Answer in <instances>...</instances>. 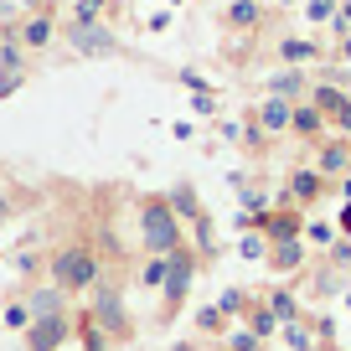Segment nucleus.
<instances>
[{"instance_id": "nucleus-1", "label": "nucleus", "mask_w": 351, "mask_h": 351, "mask_svg": "<svg viewBox=\"0 0 351 351\" xmlns=\"http://www.w3.org/2000/svg\"><path fill=\"white\" fill-rule=\"evenodd\" d=\"M104 279V253L93 243H62L47 258V285H57L62 295H88Z\"/></svg>"}, {"instance_id": "nucleus-2", "label": "nucleus", "mask_w": 351, "mask_h": 351, "mask_svg": "<svg viewBox=\"0 0 351 351\" xmlns=\"http://www.w3.org/2000/svg\"><path fill=\"white\" fill-rule=\"evenodd\" d=\"M181 243H186V222L171 212V202L145 197L140 202V248L150 253V258H171Z\"/></svg>"}, {"instance_id": "nucleus-3", "label": "nucleus", "mask_w": 351, "mask_h": 351, "mask_svg": "<svg viewBox=\"0 0 351 351\" xmlns=\"http://www.w3.org/2000/svg\"><path fill=\"white\" fill-rule=\"evenodd\" d=\"M88 295H93L88 315H93V326H99L104 336H109V341H130L134 336V320H130V310H124V289L114 285V279H99Z\"/></svg>"}, {"instance_id": "nucleus-4", "label": "nucleus", "mask_w": 351, "mask_h": 351, "mask_svg": "<svg viewBox=\"0 0 351 351\" xmlns=\"http://www.w3.org/2000/svg\"><path fill=\"white\" fill-rule=\"evenodd\" d=\"M197 269H202V253L191 248V243H181V248L165 258V315H176V310L186 305V295H191V279H197Z\"/></svg>"}, {"instance_id": "nucleus-5", "label": "nucleus", "mask_w": 351, "mask_h": 351, "mask_svg": "<svg viewBox=\"0 0 351 351\" xmlns=\"http://www.w3.org/2000/svg\"><path fill=\"white\" fill-rule=\"evenodd\" d=\"M26 351H62L67 341L77 336V310H57V315H36L32 326L21 330Z\"/></svg>"}, {"instance_id": "nucleus-6", "label": "nucleus", "mask_w": 351, "mask_h": 351, "mask_svg": "<svg viewBox=\"0 0 351 351\" xmlns=\"http://www.w3.org/2000/svg\"><path fill=\"white\" fill-rule=\"evenodd\" d=\"M67 47H73L77 57H119L124 47H119V36L109 32L104 21H67Z\"/></svg>"}, {"instance_id": "nucleus-7", "label": "nucleus", "mask_w": 351, "mask_h": 351, "mask_svg": "<svg viewBox=\"0 0 351 351\" xmlns=\"http://www.w3.org/2000/svg\"><path fill=\"white\" fill-rule=\"evenodd\" d=\"M258 232H263V243H285V238H300V232H305V217H300L295 207L258 212Z\"/></svg>"}, {"instance_id": "nucleus-8", "label": "nucleus", "mask_w": 351, "mask_h": 351, "mask_svg": "<svg viewBox=\"0 0 351 351\" xmlns=\"http://www.w3.org/2000/svg\"><path fill=\"white\" fill-rule=\"evenodd\" d=\"M320 181H326L320 171H295V176H289V191H285V202H279V207H295V212L315 207V197H320Z\"/></svg>"}, {"instance_id": "nucleus-9", "label": "nucleus", "mask_w": 351, "mask_h": 351, "mask_svg": "<svg viewBox=\"0 0 351 351\" xmlns=\"http://www.w3.org/2000/svg\"><path fill=\"white\" fill-rule=\"evenodd\" d=\"M310 93V77L300 73V67H285V73L269 77V99H285V104H300Z\"/></svg>"}, {"instance_id": "nucleus-10", "label": "nucleus", "mask_w": 351, "mask_h": 351, "mask_svg": "<svg viewBox=\"0 0 351 351\" xmlns=\"http://www.w3.org/2000/svg\"><path fill=\"white\" fill-rule=\"evenodd\" d=\"M289 119H295V104H285V99H263L258 114H253V124H258L263 134H285Z\"/></svg>"}, {"instance_id": "nucleus-11", "label": "nucleus", "mask_w": 351, "mask_h": 351, "mask_svg": "<svg viewBox=\"0 0 351 351\" xmlns=\"http://www.w3.org/2000/svg\"><path fill=\"white\" fill-rule=\"evenodd\" d=\"M165 202H171V212H176L181 222H186V228H191V222L202 217V212H207V207H202V197H197V186H191V181H176V186L165 191Z\"/></svg>"}, {"instance_id": "nucleus-12", "label": "nucleus", "mask_w": 351, "mask_h": 351, "mask_svg": "<svg viewBox=\"0 0 351 351\" xmlns=\"http://www.w3.org/2000/svg\"><path fill=\"white\" fill-rule=\"evenodd\" d=\"M315 171L320 176H341V181H346V176H351V145L346 140H326V145H320Z\"/></svg>"}, {"instance_id": "nucleus-13", "label": "nucleus", "mask_w": 351, "mask_h": 351, "mask_svg": "<svg viewBox=\"0 0 351 351\" xmlns=\"http://www.w3.org/2000/svg\"><path fill=\"white\" fill-rule=\"evenodd\" d=\"M263 258L274 263L279 274H295L300 263H305V238H285V243H269V253Z\"/></svg>"}, {"instance_id": "nucleus-14", "label": "nucleus", "mask_w": 351, "mask_h": 351, "mask_svg": "<svg viewBox=\"0 0 351 351\" xmlns=\"http://www.w3.org/2000/svg\"><path fill=\"white\" fill-rule=\"evenodd\" d=\"M26 310H32V320L36 315H57V310H67V295L57 285H36L32 295H26Z\"/></svg>"}, {"instance_id": "nucleus-15", "label": "nucleus", "mask_w": 351, "mask_h": 351, "mask_svg": "<svg viewBox=\"0 0 351 351\" xmlns=\"http://www.w3.org/2000/svg\"><path fill=\"white\" fill-rule=\"evenodd\" d=\"M222 21H228L232 32H253V26H263V5L258 0H232L228 11H222Z\"/></svg>"}, {"instance_id": "nucleus-16", "label": "nucleus", "mask_w": 351, "mask_h": 351, "mask_svg": "<svg viewBox=\"0 0 351 351\" xmlns=\"http://www.w3.org/2000/svg\"><path fill=\"white\" fill-rule=\"evenodd\" d=\"M16 42L26 47V52H42V47H52V16H32V21L21 26V32H16Z\"/></svg>"}, {"instance_id": "nucleus-17", "label": "nucleus", "mask_w": 351, "mask_h": 351, "mask_svg": "<svg viewBox=\"0 0 351 351\" xmlns=\"http://www.w3.org/2000/svg\"><path fill=\"white\" fill-rule=\"evenodd\" d=\"M289 130H295L300 140H320V134H326V114H320L315 104H295V119H289Z\"/></svg>"}, {"instance_id": "nucleus-18", "label": "nucleus", "mask_w": 351, "mask_h": 351, "mask_svg": "<svg viewBox=\"0 0 351 351\" xmlns=\"http://www.w3.org/2000/svg\"><path fill=\"white\" fill-rule=\"evenodd\" d=\"M279 57H285L289 67H300V62H315L320 47H315V42H305V36H285V42H279Z\"/></svg>"}, {"instance_id": "nucleus-19", "label": "nucleus", "mask_w": 351, "mask_h": 351, "mask_svg": "<svg viewBox=\"0 0 351 351\" xmlns=\"http://www.w3.org/2000/svg\"><path fill=\"white\" fill-rule=\"evenodd\" d=\"M269 310H274L279 326H289V320H305V315H300V300L289 295V289H269Z\"/></svg>"}, {"instance_id": "nucleus-20", "label": "nucleus", "mask_w": 351, "mask_h": 351, "mask_svg": "<svg viewBox=\"0 0 351 351\" xmlns=\"http://www.w3.org/2000/svg\"><path fill=\"white\" fill-rule=\"evenodd\" d=\"M243 320H248V330H253L258 341H269V336L279 330V320H274V310H269V305H253V310H248Z\"/></svg>"}, {"instance_id": "nucleus-21", "label": "nucleus", "mask_w": 351, "mask_h": 351, "mask_svg": "<svg viewBox=\"0 0 351 351\" xmlns=\"http://www.w3.org/2000/svg\"><path fill=\"white\" fill-rule=\"evenodd\" d=\"M77 341H83V351H109V336H104L99 326H93V315H77Z\"/></svg>"}, {"instance_id": "nucleus-22", "label": "nucleus", "mask_w": 351, "mask_h": 351, "mask_svg": "<svg viewBox=\"0 0 351 351\" xmlns=\"http://www.w3.org/2000/svg\"><path fill=\"white\" fill-rule=\"evenodd\" d=\"M197 330L202 336H228V315H222L217 305H202L197 310Z\"/></svg>"}, {"instance_id": "nucleus-23", "label": "nucleus", "mask_w": 351, "mask_h": 351, "mask_svg": "<svg viewBox=\"0 0 351 351\" xmlns=\"http://www.w3.org/2000/svg\"><path fill=\"white\" fill-rule=\"evenodd\" d=\"M191 232H197V253H202V263H207L212 253H217V238H212V217H207V212L191 222Z\"/></svg>"}, {"instance_id": "nucleus-24", "label": "nucleus", "mask_w": 351, "mask_h": 351, "mask_svg": "<svg viewBox=\"0 0 351 351\" xmlns=\"http://www.w3.org/2000/svg\"><path fill=\"white\" fill-rule=\"evenodd\" d=\"M212 305H217V310H222V315H228V320H232V315H243V310H248V295H243V289H222V295H217V300H212Z\"/></svg>"}, {"instance_id": "nucleus-25", "label": "nucleus", "mask_w": 351, "mask_h": 351, "mask_svg": "<svg viewBox=\"0 0 351 351\" xmlns=\"http://www.w3.org/2000/svg\"><path fill=\"white\" fill-rule=\"evenodd\" d=\"M104 11H109V0H77L73 21H104Z\"/></svg>"}, {"instance_id": "nucleus-26", "label": "nucleus", "mask_w": 351, "mask_h": 351, "mask_svg": "<svg viewBox=\"0 0 351 351\" xmlns=\"http://www.w3.org/2000/svg\"><path fill=\"white\" fill-rule=\"evenodd\" d=\"M140 285H145V289H165V258H150V263H145Z\"/></svg>"}, {"instance_id": "nucleus-27", "label": "nucleus", "mask_w": 351, "mask_h": 351, "mask_svg": "<svg viewBox=\"0 0 351 351\" xmlns=\"http://www.w3.org/2000/svg\"><path fill=\"white\" fill-rule=\"evenodd\" d=\"M0 320H5L11 330H26V326H32V310H26V300H21V305H5V315H0Z\"/></svg>"}, {"instance_id": "nucleus-28", "label": "nucleus", "mask_w": 351, "mask_h": 351, "mask_svg": "<svg viewBox=\"0 0 351 351\" xmlns=\"http://www.w3.org/2000/svg\"><path fill=\"white\" fill-rule=\"evenodd\" d=\"M258 346H263V341L253 336L248 326H243V330H232V336H228V351H258Z\"/></svg>"}, {"instance_id": "nucleus-29", "label": "nucleus", "mask_w": 351, "mask_h": 351, "mask_svg": "<svg viewBox=\"0 0 351 351\" xmlns=\"http://www.w3.org/2000/svg\"><path fill=\"white\" fill-rule=\"evenodd\" d=\"M305 238H310V243H326V248H330V243H336V228H326V222H310Z\"/></svg>"}, {"instance_id": "nucleus-30", "label": "nucleus", "mask_w": 351, "mask_h": 351, "mask_svg": "<svg viewBox=\"0 0 351 351\" xmlns=\"http://www.w3.org/2000/svg\"><path fill=\"white\" fill-rule=\"evenodd\" d=\"M305 11H310V21H330V16H336V0H310Z\"/></svg>"}, {"instance_id": "nucleus-31", "label": "nucleus", "mask_w": 351, "mask_h": 351, "mask_svg": "<svg viewBox=\"0 0 351 351\" xmlns=\"http://www.w3.org/2000/svg\"><path fill=\"white\" fill-rule=\"evenodd\" d=\"M238 253H243V258H263V253H269V243H263V238H243Z\"/></svg>"}, {"instance_id": "nucleus-32", "label": "nucleus", "mask_w": 351, "mask_h": 351, "mask_svg": "<svg viewBox=\"0 0 351 351\" xmlns=\"http://www.w3.org/2000/svg\"><path fill=\"white\" fill-rule=\"evenodd\" d=\"M191 109H197L202 119H212V114H217V99H212V93H197V99H191Z\"/></svg>"}, {"instance_id": "nucleus-33", "label": "nucleus", "mask_w": 351, "mask_h": 351, "mask_svg": "<svg viewBox=\"0 0 351 351\" xmlns=\"http://www.w3.org/2000/svg\"><path fill=\"white\" fill-rule=\"evenodd\" d=\"M16 269H21V279H32V274H36V269H42V263H36V258H32V253H26V248H21V253H16Z\"/></svg>"}, {"instance_id": "nucleus-34", "label": "nucleus", "mask_w": 351, "mask_h": 351, "mask_svg": "<svg viewBox=\"0 0 351 351\" xmlns=\"http://www.w3.org/2000/svg\"><path fill=\"white\" fill-rule=\"evenodd\" d=\"M181 83H186V88H191V93H207V88H212V83H207V77H202V73H191V67H186V73H181Z\"/></svg>"}, {"instance_id": "nucleus-35", "label": "nucleus", "mask_w": 351, "mask_h": 351, "mask_svg": "<svg viewBox=\"0 0 351 351\" xmlns=\"http://www.w3.org/2000/svg\"><path fill=\"white\" fill-rule=\"evenodd\" d=\"M16 217V202H11V191H0V228Z\"/></svg>"}, {"instance_id": "nucleus-36", "label": "nucleus", "mask_w": 351, "mask_h": 351, "mask_svg": "<svg viewBox=\"0 0 351 351\" xmlns=\"http://www.w3.org/2000/svg\"><path fill=\"white\" fill-rule=\"evenodd\" d=\"M330 258H336V263H346V269H351V243H330Z\"/></svg>"}, {"instance_id": "nucleus-37", "label": "nucleus", "mask_w": 351, "mask_h": 351, "mask_svg": "<svg viewBox=\"0 0 351 351\" xmlns=\"http://www.w3.org/2000/svg\"><path fill=\"white\" fill-rule=\"evenodd\" d=\"M341 238H351V197H346V212H341Z\"/></svg>"}, {"instance_id": "nucleus-38", "label": "nucleus", "mask_w": 351, "mask_h": 351, "mask_svg": "<svg viewBox=\"0 0 351 351\" xmlns=\"http://www.w3.org/2000/svg\"><path fill=\"white\" fill-rule=\"evenodd\" d=\"M341 57H346V62H351V36H341Z\"/></svg>"}, {"instance_id": "nucleus-39", "label": "nucleus", "mask_w": 351, "mask_h": 351, "mask_svg": "<svg viewBox=\"0 0 351 351\" xmlns=\"http://www.w3.org/2000/svg\"><path fill=\"white\" fill-rule=\"evenodd\" d=\"M336 16H341V21H346V26H351V0H346V5H341V11H336Z\"/></svg>"}, {"instance_id": "nucleus-40", "label": "nucleus", "mask_w": 351, "mask_h": 351, "mask_svg": "<svg viewBox=\"0 0 351 351\" xmlns=\"http://www.w3.org/2000/svg\"><path fill=\"white\" fill-rule=\"evenodd\" d=\"M171 351H197V346H191V341H176V346Z\"/></svg>"}, {"instance_id": "nucleus-41", "label": "nucleus", "mask_w": 351, "mask_h": 351, "mask_svg": "<svg viewBox=\"0 0 351 351\" xmlns=\"http://www.w3.org/2000/svg\"><path fill=\"white\" fill-rule=\"evenodd\" d=\"M285 5H310V0H285Z\"/></svg>"}, {"instance_id": "nucleus-42", "label": "nucleus", "mask_w": 351, "mask_h": 351, "mask_svg": "<svg viewBox=\"0 0 351 351\" xmlns=\"http://www.w3.org/2000/svg\"><path fill=\"white\" fill-rule=\"evenodd\" d=\"M346 310H351V295H346Z\"/></svg>"}, {"instance_id": "nucleus-43", "label": "nucleus", "mask_w": 351, "mask_h": 351, "mask_svg": "<svg viewBox=\"0 0 351 351\" xmlns=\"http://www.w3.org/2000/svg\"><path fill=\"white\" fill-rule=\"evenodd\" d=\"M171 5H181V0H171Z\"/></svg>"}]
</instances>
